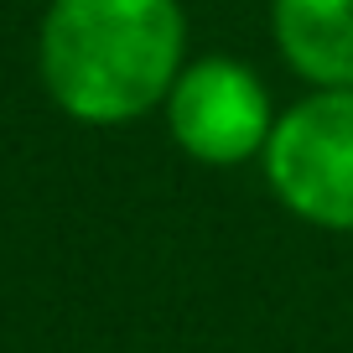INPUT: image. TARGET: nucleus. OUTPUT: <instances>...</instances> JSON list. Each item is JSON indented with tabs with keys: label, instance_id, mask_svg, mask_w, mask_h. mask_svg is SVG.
<instances>
[{
	"label": "nucleus",
	"instance_id": "obj_3",
	"mask_svg": "<svg viewBox=\"0 0 353 353\" xmlns=\"http://www.w3.org/2000/svg\"><path fill=\"white\" fill-rule=\"evenodd\" d=\"M161 114L176 151L192 156L198 166H213V172L260 161L265 145H270V130L281 120L270 83L244 57H229V52L188 57Z\"/></svg>",
	"mask_w": 353,
	"mask_h": 353
},
{
	"label": "nucleus",
	"instance_id": "obj_4",
	"mask_svg": "<svg viewBox=\"0 0 353 353\" xmlns=\"http://www.w3.org/2000/svg\"><path fill=\"white\" fill-rule=\"evenodd\" d=\"M270 42L307 88H353V0H270Z\"/></svg>",
	"mask_w": 353,
	"mask_h": 353
},
{
	"label": "nucleus",
	"instance_id": "obj_1",
	"mask_svg": "<svg viewBox=\"0 0 353 353\" xmlns=\"http://www.w3.org/2000/svg\"><path fill=\"white\" fill-rule=\"evenodd\" d=\"M37 68L68 120L135 125L188 68V11L182 0H52Z\"/></svg>",
	"mask_w": 353,
	"mask_h": 353
},
{
	"label": "nucleus",
	"instance_id": "obj_2",
	"mask_svg": "<svg viewBox=\"0 0 353 353\" xmlns=\"http://www.w3.org/2000/svg\"><path fill=\"white\" fill-rule=\"evenodd\" d=\"M270 198L322 234H353V88H307L260 156Z\"/></svg>",
	"mask_w": 353,
	"mask_h": 353
}]
</instances>
